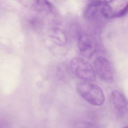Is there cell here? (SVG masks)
I'll return each mask as SVG.
<instances>
[{
	"instance_id": "obj_1",
	"label": "cell",
	"mask_w": 128,
	"mask_h": 128,
	"mask_svg": "<svg viewBox=\"0 0 128 128\" xmlns=\"http://www.w3.org/2000/svg\"><path fill=\"white\" fill-rule=\"evenodd\" d=\"M78 90L84 99L93 105L101 106L104 102L103 90L96 84L87 82H81L78 85Z\"/></svg>"
},
{
	"instance_id": "obj_2",
	"label": "cell",
	"mask_w": 128,
	"mask_h": 128,
	"mask_svg": "<svg viewBox=\"0 0 128 128\" xmlns=\"http://www.w3.org/2000/svg\"><path fill=\"white\" fill-rule=\"evenodd\" d=\"M70 67L72 73L81 80L87 82L96 80L94 69L90 63L84 59L73 58L70 64Z\"/></svg>"
},
{
	"instance_id": "obj_3",
	"label": "cell",
	"mask_w": 128,
	"mask_h": 128,
	"mask_svg": "<svg viewBox=\"0 0 128 128\" xmlns=\"http://www.w3.org/2000/svg\"><path fill=\"white\" fill-rule=\"evenodd\" d=\"M78 47L81 55L88 59L91 58L96 49V42L95 39L90 35L80 33L78 39Z\"/></svg>"
},
{
	"instance_id": "obj_4",
	"label": "cell",
	"mask_w": 128,
	"mask_h": 128,
	"mask_svg": "<svg viewBox=\"0 0 128 128\" xmlns=\"http://www.w3.org/2000/svg\"><path fill=\"white\" fill-rule=\"evenodd\" d=\"M95 71L99 78L106 82L112 81L114 72L109 61L104 57H98L94 62Z\"/></svg>"
},
{
	"instance_id": "obj_5",
	"label": "cell",
	"mask_w": 128,
	"mask_h": 128,
	"mask_svg": "<svg viewBox=\"0 0 128 128\" xmlns=\"http://www.w3.org/2000/svg\"><path fill=\"white\" fill-rule=\"evenodd\" d=\"M114 3L115 7H113L110 1H105L101 8V13L104 18H121L126 14L128 12L127 3Z\"/></svg>"
},
{
	"instance_id": "obj_6",
	"label": "cell",
	"mask_w": 128,
	"mask_h": 128,
	"mask_svg": "<svg viewBox=\"0 0 128 128\" xmlns=\"http://www.w3.org/2000/svg\"><path fill=\"white\" fill-rule=\"evenodd\" d=\"M110 102L114 111L118 116L122 117L126 114L127 100L122 93L118 90L112 91L110 96Z\"/></svg>"
},
{
	"instance_id": "obj_7",
	"label": "cell",
	"mask_w": 128,
	"mask_h": 128,
	"mask_svg": "<svg viewBox=\"0 0 128 128\" xmlns=\"http://www.w3.org/2000/svg\"><path fill=\"white\" fill-rule=\"evenodd\" d=\"M104 2L105 1L100 0L90 1L86 6L84 12V18L89 20H94Z\"/></svg>"
},
{
	"instance_id": "obj_8",
	"label": "cell",
	"mask_w": 128,
	"mask_h": 128,
	"mask_svg": "<svg viewBox=\"0 0 128 128\" xmlns=\"http://www.w3.org/2000/svg\"><path fill=\"white\" fill-rule=\"evenodd\" d=\"M52 37L54 42L58 45L65 46L67 43V38L66 34L58 28H55L53 30Z\"/></svg>"
},
{
	"instance_id": "obj_9",
	"label": "cell",
	"mask_w": 128,
	"mask_h": 128,
	"mask_svg": "<svg viewBox=\"0 0 128 128\" xmlns=\"http://www.w3.org/2000/svg\"><path fill=\"white\" fill-rule=\"evenodd\" d=\"M0 128H8L6 121L1 118H0Z\"/></svg>"
},
{
	"instance_id": "obj_10",
	"label": "cell",
	"mask_w": 128,
	"mask_h": 128,
	"mask_svg": "<svg viewBox=\"0 0 128 128\" xmlns=\"http://www.w3.org/2000/svg\"><path fill=\"white\" fill-rule=\"evenodd\" d=\"M123 128H128V126H125V127H124Z\"/></svg>"
}]
</instances>
